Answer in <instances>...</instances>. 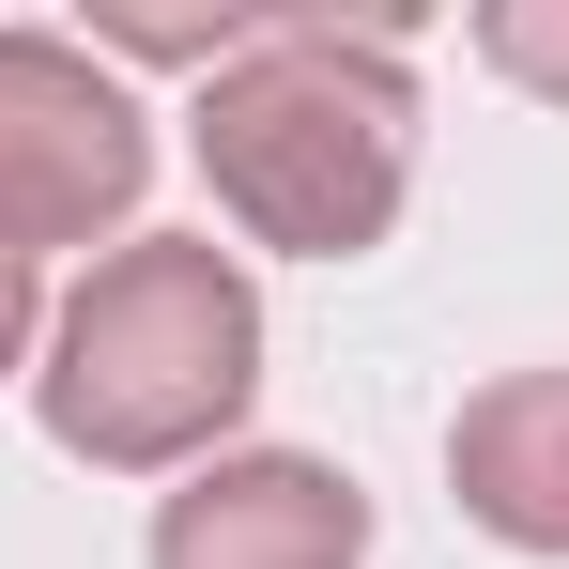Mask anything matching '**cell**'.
Returning <instances> with one entry per match:
<instances>
[{"instance_id":"cell-1","label":"cell","mask_w":569,"mask_h":569,"mask_svg":"<svg viewBox=\"0 0 569 569\" xmlns=\"http://www.w3.org/2000/svg\"><path fill=\"white\" fill-rule=\"evenodd\" d=\"M47 431L108 477H154V462H200L247 385H262V292L216 231H154V247H108L78 308L47 323Z\"/></svg>"},{"instance_id":"cell-2","label":"cell","mask_w":569,"mask_h":569,"mask_svg":"<svg viewBox=\"0 0 569 569\" xmlns=\"http://www.w3.org/2000/svg\"><path fill=\"white\" fill-rule=\"evenodd\" d=\"M200 170L247 216V247H292V262L385 247L400 170H416V78H400V47H385V31H308V16H278L247 62H216Z\"/></svg>"},{"instance_id":"cell-3","label":"cell","mask_w":569,"mask_h":569,"mask_svg":"<svg viewBox=\"0 0 569 569\" xmlns=\"http://www.w3.org/2000/svg\"><path fill=\"white\" fill-rule=\"evenodd\" d=\"M154 186V123L123 108L93 47L62 31H0V247H93L123 200Z\"/></svg>"},{"instance_id":"cell-4","label":"cell","mask_w":569,"mask_h":569,"mask_svg":"<svg viewBox=\"0 0 569 569\" xmlns=\"http://www.w3.org/2000/svg\"><path fill=\"white\" fill-rule=\"evenodd\" d=\"M355 555H370V492L339 462H292V447L200 462L154 508V569H355Z\"/></svg>"},{"instance_id":"cell-5","label":"cell","mask_w":569,"mask_h":569,"mask_svg":"<svg viewBox=\"0 0 569 569\" xmlns=\"http://www.w3.org/2000/svg\"><path fill=\"white\" fill-rule=\"evenodd\" d=\"M447 477H462V508L508 555H569V370L477 385L462 431H447Z\"/></svg>"},{"instance_id":"cell-6","label":"cell","mask_w":569,"mask_h":569,"mask_svg":"<svg viewBox=\"0 0 569 569\" xmlns=\"http://www.w3.org/2000/svg\"><path fill=\"white\" fill-rule=\"evenodd\" d=\"M477 47H492V78H523V93L569 108V0H492V16H477Z\"/></svg>"},{"instance_id":"cell-7","label":"cell","mask_w":569,"mask_h":569,"mask_svg":"<svg viewBox=\"0 0 569 569\" xmlns=\"http://www.w3.org/2000/svg\"><path fill=\"white\" fill-rule=\"evenodd\" d=\"M16 355H31V262L0 247V370H16Z\"/></svg>"}]
</instances>
